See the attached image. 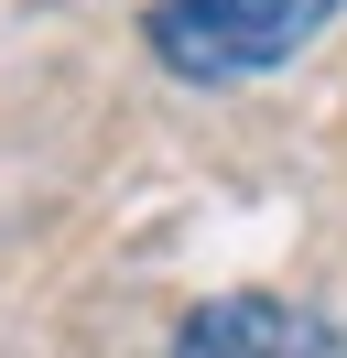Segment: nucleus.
<instances>
[{
  "label": "nucleus",
  "instance_id": "nucleus-1",
  "mask_svg": "<svg viewBox=\"0 0 347 358\" xmlns=\"http://www.w3.org/2000/svg\"><path fill=\"white\" fill-rule=\"evenodd\" d=\"M325 22H337V0H152L141 11L163 76L185 87H250V76L293 66Z\"/></svg>",
  "mask_w": 347,
  "mask_h": 358
},
{
  "label": "nucleus",
  "instance_id": "nucleus-2",
  "mask_svg": "<svg viewBox=\"0 0 347 358\" xmlns=\"http://www.w3.org/2000/svg\"><path fill=\"white\" fill-rule=\"evenodd\" d=\"M163 358H337V348H325V326H304L271 293H217V304H195L174 326Z\"/></svg>",
  "mask_w": 347,
  "mask_h": 358
}]
</instances>
